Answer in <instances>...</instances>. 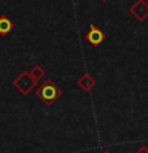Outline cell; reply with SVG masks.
I'll list each match as a JSON object with an SVG mask.
<instances>
[{"label": "cell", "mask_w": 148, "mask_h": 153, "mask_svg": "<svg viewBox=\"0 0 148 153\" xmlns=\"http://www.w3.org/2000/svg\"><path fill=\"white\" fill-rule=\"evenodd\" d=\"M102 153H110V152H102Z\"/></svg>", "instance_id": "9"}, {"label": "cell", "mask_w": 148, "mask_h": 153, "mask_svg": "<svg viewBox=\"0 0 148 153\" xmlns=\"http://www.w3.org/2000/svg\"><path fill=\"white\" fill-rule=\"evenodd\" d=\"M86 40H88L92 46H99L100 43L105 40V33L100 30L99 27L91 26V27H89V30H88V33H86Z\"/></svg>", "instance_id": "4"}, {"label": "cell", "mask_w": 148, "mask_h": 153, "mask_svg": "<svg viewBox=\"0 0 148 153\" xmlns=\"http://www.w3.org/2000/svg\"><path fill=\"white\" fill-rule=\"evenodd\" d=\"M37 96L46 105H53L62 96V89H59V86L53 80H46L40 88H37Z\"/></svg>", "instance_id": "1"}, {"label": "cell", "mask_w": 148, "mask_h": 153, "mask_svg": "<svg viewBox=\"0 0 148 153\" xmlns=\"http://www.w3.org/2000/svg\"><path fill=\"white\" fill-rule=\"evenodd\" d=\"M13 30V22L8 16H0V35H8Z\"/></svg>", "instance_id": "6"}, {"label": "cell", "mask_w": 148, "mask_h": 153, "mask_svg": "<svg viewBox=\"0 0 148 153\" xmlns=\"http://www.w3.org/2000/svg\"><path fill=\"white\" fill-rule=\"evenodd\" d=\"M145 2H147V3H148V0H145Z\"/></svg>", "instance_id": "11"}, {"label": "cell", "mask_w": 148, "mask_h": 153, "mask_svg": "<svg viewBox=\"0 0 148 153\" xmlns=\"http://www.w3.org/2000/svg\"><path fill=\"white\" fill-rule=\"evenodd\" d=\"M78 86L83 91H91L95 86V78L92 75H89V74H84L81 78L78 80Z\"/></svg>", "instance_id": "5"}, {"label": "cell", "mask_w": 148, "mask_h": 153, "mask_svg": "<svg viewBox=\"0 0 148 153\" xmlns=\"http://www.w3.org/2000/svg\"><path fill=\"white\" fill-rule=\"evenodd\" d=\"M102 2H108V0H102Z\"/></svg>", "instance_id": "10"}, {"label": "cell", "mask_w": 148, "mask_h": 153, "mask_svg": "<svg viewBox=\"0 0 148 153\" xmlns=\"http://www.w3.org/2000/svg\"><path fill=\"white\" fill-rule=\"evenodd\" d=\"M13 85H14V88H16L21 94H24V96H27L32 89H35V86H37V83L33 81V78L30 76L29 72H22V74H19L16 76V80L13 81Z\"/></svg>", "instance_id": "2"}, {"label": "cell", "mask_w": 148, "mask_h": 153, "mask_svg": "<svg viewBox=\"0 0 148 153\" xmlns=\"http://www.w3.org/2000/svg\"><path fill=\"white\" fill-rule=\"evenodd\" d=\"M29 74H30V76L33 78V81H35V83H38V81H41L43 76H45V70H43L40 65H35L30 72H29Z\"/></svg>", "instance_id": "7"}, {"label": "cell", "mask_w": 148, "mask_h": 153, "mask_svg": "<svg viewBox=\"0 0 148 153\" xmlns=\"http://www.w3.org/2000/svg\"><path fill=\"white\" fill-rule=\"evenodd\" d=\"M129 11H131V14L135 19H138V21H145L148 18V3L145 0H138V2H135L132 5Z\"/></svg>", "instance_id": "3"}, {"label": "cell", "mask_w": 148, "mask_h": 153, "mask_svg": "<svg viewBox=\"0 0 148 153\" xmlns=\"http://www.w3.org/2000/svg\"><path fill=\"white\" fill-rule=\"evenodd\" d=\"M135 153H148V148H147V147H140Z\"/></svg>", "instance_id": "8"}]
</instances>
